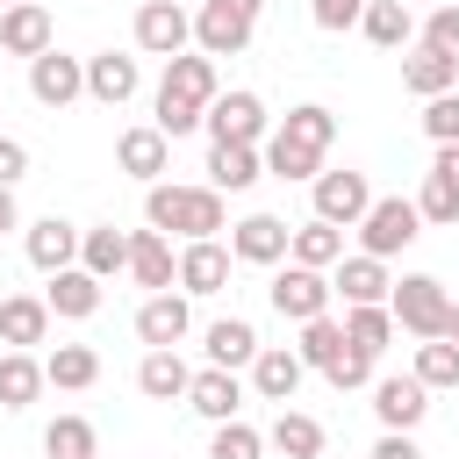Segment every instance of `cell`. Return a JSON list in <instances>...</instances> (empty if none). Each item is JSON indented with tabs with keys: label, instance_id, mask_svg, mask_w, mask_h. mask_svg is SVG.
<instances>
[{
	"label": "cell",
	"instance_id": "1",
	"mask_svg": "<svg viewBox=\"0 0 459 459\" xmlns=\"http://www.w3.org/2000/svg\"><path fill=\"white\" fill-rule=\"evenodd\" d=\"M143 222L165 230V237H179V244H194V237L230 230V208H222L215 186H172V179H151V186H143Z\"/></svg>",
	"mask_w": 459,
	"mask_h": 459
},
{
	"label": "cell",
	"instance_id": "2",
	"mask_svg": "<svg viewBox=\"0 0 459 459\" xmlns=\"http://www.w3.org/2000/svg\"><path fill=\"white\" fill-rule=\"evenodd\" d=\"M445 308H452V294H445L437 273H402V280L387 287V316H394V330H409L416 344H423V337H445Z\"/></svg>",
	"mask_w": 459,
	"mask_h": 459
},
{
	"label": "cell",
	"instance_id": "3",
	"mask_svg": "<svg viewBox=\"0 0 459 459\" xmlns=\"http://www.w3.org/2000/svg\"><path fill=\"white\" fill-rule=\"evenodd\" d=\"M258 14H265V0H201L194 7V50L201 57H237L258 36Z\"/></svg>",
	"mask_w": 459,
	"mask_h": 459
},
{
	"label": "cell",
	"instance_id": "4",
	"mask_svg": "<svg viewBox=\"0 0 459 459\" xmlns=\"http://www.w3.org/2000/svg\"><path fill=\"white\" fill-rule=\"evenodd\" d=\"M351 230H359V251L394 258V251H409V244L423 237V215H416V201H402V194H373V208H366Z\"/></svg>",
	"mask_w": 459,
	"mask_h": 459
},
{
	"label": "cell",
	"instance_id": "5",
	"mask_svg": "<svg viewBox=\"0 0 459 459\" xmlns=\"http://www.w3.org/2000/svg\"><path fill=\"white\" fill-rule=\"evenodd\" d=\"M201 129H208V143H265L273 136V115H265V100L251 86H230V93L208 100Z\"/></svg>",
	"mask_w": 459,
	"mask_h": 459
},
{
	"label": "cell",
	"instance_id": "6",
	"mask_svg": "<svg viewBox=\"0 0 459 459\" xmlns=\"http://www.w3.org/2000/svg\"><path fill=\"white\" fill-rule=\"evenodd\" d=\"M265 301L287 316V323H308V316H330V273H316V265H294V258H280L273 265V287H265Z\"/></svg>",
	"mask_w": 459,
	"mask_h": 459
},
{
	"label": "cell",
	"instance_id": "7",
	"mask_svg": "<svg viewBox=\"0 0 459 459\" xmlns=\"http://www.w3.org/2000/svg\"><path fill=\"white\" fill-rule=\"evenodd\" d=\"M129 36H136V57H179V50H194V14L179 0H143Z\"/></svg>",
	"mask_w": 459,
	"mask_h": 459
},
{
	"label": "cell",
	"instance_id": "8",
	"mask_svg": "<svg viewBox=\"0 0 459 459\" xmlns=\"http://www.w3.org/2000/svg\"><path fill=\"white\" fill-rule=\"evenodd\" d=\"M308 201H316V215H323V222L351 230V222L373 208V179H366V172H351V165H344V172H330V165H323V172L308 179Z\"/></svg>",
	"mask_w": 459,
	"mask_h": 459
},
{
	"label": "cell",
	"instance_id": "9",
	"mask_svg": "<svg viewBox=\"0 0 459 459\" xmlns=\"http://www.w3.org/2000/svg\"><path fill=\"white\" fill-rule=\"evenodd\" d=\"M230 244L222 237H194V244H179V258H172V287L194 301V294H222L230 287Z\"/></svg>",
	"mask_w": 459,
	"mask_h": 459
},
{
	"label": "cell",
	"instance_id": "10",
	"mask_svg": "<svg viewBox=\"0 0 459 459\" xmlns=\"http://www.w3.org/2000/svg\"><path fill=\"white\" fill-rule=\"evenodd\" d=\"M29 93H36V108H72V100H86V57H65V50L50 43L43 57H29Z\"/></svg>",
	"mask_w": 459,
	"mask_h": 459
},
{
	"label": "cell",
	"instance_id": "11",
	"mask_svg": "<svg viewBox=\"0 0 459 459\" xmlns=\"http://www.w3.org/2000/svg\"><path fill=\"white\" fill-rule=\"evenodd\" d=\"M373 416L380 430H416L430 416V387L416 373H373Z\"/></svg>",
	"mask_w": 459,
	"mask_h": 459
},
{
	"label": "cell",
	"instance_id": "12",
	"mask_svg": "<svg viewBox=\"0 0 459 459\" xmlns=\"http://www.w3.org/2000/svg\"><path fill=\"white\" fill-rule=\"evenodd\" d=\"M186 330H194V301H186L179 287L143 294V308H136V337H143V351H158V344H186Z\"/></svg>",
	"mask_w": 459,
	"mask_h": 459
},
{
	"label": "cell",
	"instance_id": "13",
	"mask_svg": "<svg viewBox=\"0 0 459 459\" xmlns=\"http://www.w3.org/2000/svg\"><path fill=\"white\" fill-rule=\"evenodd\" d=\"M50 43H57V22H50L43 0H14V7H0V50H7V57H43Z\"/></svg>",
	"mask_w": 459,
	"mask_h": 459
},
{
	"label": "cell",
	"instance_id": "14",
	"mask_svg": "<svg viewBox=\"0 0 459 459\" xmlns=\"http://www.w3.org/2000/svg\"><path fill=\"white\" fill-rule=\"evenodd\" d=\"M136 86H143V65H136L129 50H93V57H86V100H100V108H129Z\"/></svg>",
	"mask_w": 459,
	"mask_h": 459
},
{
	"label": "cell",
	"instance_id": "15",
	"mask_svg": "<svg viewBox=\"0 0 459 459\" xmlns=\"http://www.w3.org/2000/svg\"><path fill=\"white\" fill-rule=\"evenodd\" d=\"M287 230H294V222L251 208L244 222H230V258H237V265H280V258H287Z\"/></svg>",
	"mask_w": 459,
	"mask_h": 459
},
{
	"label": "cell",
	"instance_id": "16",
	"mask_svg": "<svg viewBox=\"0 0 459 459\" xmlns=\"http://www.w3.org/2000/svg\"><path fill=\"white\" fill-rule=\"evenodd\" d=\"M244 373H251V394H258V402H294L301 380H308V366H301L294 344H258V359H251Z\"/></svg>",
	"mask_w": 459,
	"mask_h": 459
},
{
	"label": "cell",
	"instance_id": "17",
	"mask_svg": "<svg viewBox=\"0 0 459 459\" xmlns=\"http://www.w3.org/2000/svg\"><path fill=\"white\" fill-rule=\"evenodd\" d=\"M115 165L129 172V179H165V165H172V136L158 129V122H136V129H122L115 136Z\"/></svg>",
	"mask_w": 459,
	"mask_h": 459
},
{
	"label": "cell",
	"instance_id": "18",
	"mask_svg": "<svg viewBox=\"0 0 459 459\" xmlns=\"http://www.w3.org/2000/svg\"><path fill=\"white\" fill-rule=\"evenodd\" d=\"M22 251H29V265L50 280V273L79 265V222H65V215H43V222H29V230H22Z\"/></svg>",
	"mask_w": 459,
	"mask_h": 459
},
{
	"label": "cell",
	"instance_id": "19",
	"mask_svg": "<svg viewBox=\"0 0 459 459\" xmlns=\"http://www.w3.org/2000/svg\"><path fill=\"white\" fill-rule=\"evenodd\" d=\"M387 287H394V273H387V258H373V251H351V258L330 265V294H344V308L387 301Z\"/></svg>",
	"mask_w": 459,
	"mask_h": 459
},
{
	"label": "cell",
	"instance_id": "20",
	"mask_svg": "<svg viewBox=\"0 0 459 459\" xmlns=\"http://www.w3.org/2000/svg\"><path fill=\"white\" fill-rule=\"evenodd\" d=\"M186 409H194L201 423H230V416L244 409V380H237L230 366H201V373L186 380Z\"/></svg>",
	"mask_w": 459,
	"mask_h": 459
},
{
	"label": "cell",
	"instance_id": "21",
	"mask_svg": "<svg viewBox=\"0 0 459 459\" xmlns=\"http://www.w3.org/2000/svg\"><path fill=\"white\" fill-rule=\"evenodd\" d=\"M50 301L43 294H0V344L7 351H36L43 337H50Z\"/></svg>",
	"mask_w": 459,
	"mask_h": 459
},
{
	"label": "cell",
	"instance_id": "22",
	"mask_svg": "<svg viewBox=\"0 0 459 459\" xmlns=\"http://www.w3.org/2000/svg\"><path fill=\"white\" fill-rule=\"evenodd\" d=\"M100 287H108V280H93L86 265H65V273H50L43 301H50L57 323H86V316H100Z\"/></svg>",
	"mask_w": 459,
	"mask_h": 459
},
{
	"label": "cell",
	"instance_id": "23",
	"mask_svg": "<svg viewBox=\"0 0 459 459\" xmlns=\"http://www.w3.org/2000/svg\"><path fill=\"white\" fill-rule=\"evenodd\" d=\"M201 351H208V366L244 373V366L258 359V323H251V316H215V323L201 330Z\"/></svg>",
	"mask_w": 459,
	"mask_h": 459
},
{
	"label": "cell",
	"instance_id": "24",
	"mask_svg": "<svg viewBox=\"0 0 459 459\" xmlns=\"http://www.w3.org/2000/svg\"><path fill=\"white\" fill-rule=\"evenodd\" d=\"M186 380H194V366L179 359V344H158V351L136 359V394L143 402H186Z\"/></svg>",
	"mask_w": 459,
	"mask_h": 459
},
{
	"label": "cell",
	"instance_id": "25",
	"mask_svg": "<svg viewBox=\"0 0 459 459\" xmlns=\"http://www.w3.org/2000/svg\"><path fill=\"white\" fill-rule=\"evenodd\" d=\"M265 179V151L258 143H208V186L215 194H244Z\"/></svg>",
	"mask_w": 459,
	"mask_h": 459
},
{
	"label": "cell",
	"instance_id": "26",
	"mask_svg": "<svg viewBox=\"0 0 459 459\" xmlns=\"http://www.w3.org/2000/svg\"><path fill=\"white\" fill-rule=\"evenodd\" d=\"M402 86H409L416 100L452 93V86H459V57H445V50H430V43H409V50H402Z\"/></svg>",
	"mask_w": 459,
	"mask_h": 459
},
{
	"label": "cell",
	"instance_id": "27",
	"mask_svg": "<svg viewBox=\"0 0 459 459\" xmlns=\"http://www.w3.org/2000/svg\"><path fill=\"white\" fill-rule=\"evenodd\" d=\"M158 93H179V100L208 108V100L222 93V79H215V57H201V50H179V57H165V79H158Z\"/></svg>",
	"mask_w": 459,
	"mask_h": 459
},
{
	"label": "cell",
	"instance_id": "28",
	"mask_svg": "<svg viewBox=\"0 0 459 459\" xmlns=\"http://www.w3.org/2000/svg\"><path fill=\"white\" fill-rule=\"evenodd\" d=\"M172 258H179V251H172L165 230H151V222L129 230V280H136V287H151V294L172 287Z\"/></svg>",
	"mask_w": 459,
	"mask_h": 459
},
{
	"label": "cell",
	"instance_id": "29",
	"mask_svg": "<svg viewBox=\"0 0 459 459\" xmlns=\"http://www.w3.org/2000/svg\"><path fill=\"white\" fill-rule=\"evenodd\" d=\"M287 258H294V265L330 273V265L344 258V230H337V222H323V215H308V222H294V230H287Z\"/></svg>",
	"mask_w": 459,
	"mask_h": 459
},
{
	"label": "cell",
	"instance_id": "30",
	"mask_svg": "<svg viewBox=\"0 0 459 459\" xmlns=\"http://www.w3.org/2000/svg\"><path fill=\"white\" fill-rule=\"evenodd\" d=\"M265 445H273L280 459H323V445H330V437H323V423H316L308 409H287V402H280V416H273Z\"/></svg>",
	"mask_w": 459,
	"mask_h": 459
},
{
	"label": "cell",
	"instance_id": "31",
	"mask_svg": "<svg viewBox=\"0 0 459 459\" xmlns=\"http://www.w3.org/2000/svg\"><path fill=\"white\" fill-rule=\"evenodd\" d=\"M359 36H366L373 50H409V43H416V14H409L402 0H366Z\"/></svg>",
	"mask_w": 459,
	"mask_h": 459
},
{
	"label": "cell",
	"instance_id": "32",
	"mask_svg": "<svg viewBox=\"0 0 459 459\" xmlns=\"http://www.w3.org/2000/svg\"><path fill=\"white\" fill-rule=\"evenodd\" d=\"M79 265H86L93 280H115V273H129V230H115V222H93V230H79Z\"/></svg>",
	"mask_w": 459,
	"mask_h": 459
},
{
	"label": "cell",
	"instance_id": "33",
	"mask_svg": "<svg viewBox=\"0 0 459 459\" xmlns=\"http://www.w3.org/2000/svg\"><path fill=\"white\" fill-rule=\"evenodd\" d=\"M258 151H265V172H273V179H301V186H308V179L323 172V151L301 143V136H287V129H273Z\"/></svg>",
	"mask_w": 459,
	"mask_h": 459
},
{
	"label": "cell",
	"instance_id": "34",
	"mask_svg": "<svg viewBox=\"0 0 459 459\" xmlns=\"http://www.w3.org/2000/svg\"><path fill=\"white\" fill-rule=\"evenodd\" d=\"M43 387H50V380H43V359H36V351H7V344H0V409H29Z\"/></svg>",
	"mask_w": 459,
	"mask_h": 459
},
{
	"label": "cell",
	"instance_id": "35",
	"mask_svg": "<svg viewBox=\"0 0 459 459\" xmlns=\"http://www.w3.org/2000/svg\"><path fill=\"white\" fill-rule=\"evenodd\" d=\"M344 344L366 351V359H380V351L394 344V316H387V301H359V308H344Z\"/></svg>",
	"mask_w": 459,
	"mask_h": 459
},
{
	"label": "cell",
	"instance_id": "36",
	"mask_svg": "<svg viewBox=\"0 0 459 459\" xmlns=\"http://www.w3.org/2000/svg\"><path fill=\"white\" fill-rule=\"evenodd\" d=\"M43 380L65 387V394H86V387L100 380V351H93V344H57V351L43 359Z\"/></svg>",
	"mask_w": 459,
	"mask_h": 459
},
{
	"label": "cell",
	"instance_id": "37",
	"mask_svg": "<svg viewBox=\"0 0 459 459\" xmlns=\"http://www.w3.org/2000/svg\"><path fill=\"white\" fill-rule=\"evenodd\" d=\"M409 373H416V380H423L430 394L459 387V344H452V337H423V344H416V366H409Z\"/></svg>",
	"mask_w": 459,
	"mask_h": 459
},
{
	"label": "cell",
	"instance_id": "38",
	"mask_svg": "<svg viewBox=\"0 0 459 459\" xmlns=\"http://www.w3.org/2000/svg\"><path fill=\"white\" fill-rule=\"evenodd\" d=\"M294 351H301V366H308V373H323L330 359H344V323H337V316H308Z\"/></svg>",
	"mask_w": 459,
	"mask_h": 459
},
{
	"label": "cell",
	"instance_id": "39",
	"mask_svg": "<svg viewBox=\"0 0 459 459\" xmlns=\"http://www.w3.org/2000/svg\"><path fill=\"white\" fill-rule=\"evenodd\" d=\"M280 129H287V136H301V143H316V151H330V143H337V115H330L323 100L287 108V115H280Z\"/></svg>",
	"mask_w": 459,
	"mask_h": 459
},
{
	"label": "cell",
	"instance_id": "40",
	"mask_svg": "<svg viewBox=\"0 0 459 459\" xmlns=\"http://www.w3.org/2000/svg\"><path fill=\"white\" fill-rule=\"evenodd\" d=\"M93 445H100V437H93L86 416H57V423L43 430V452H50V459H93Z\"/></svg>",
	"mask_w": 459,
	"mask_h": 459
},
{
	"label": "cell",
	"instance_id": "41",
	"mask_svg": "<svg viewBox=\"0 0 459 459\" xmlns=\"http://www.w3.org/2000/svg\"><path fill=\"white\" fill-rule=\"evenodd\" d=\"M208 459H265V430H251L244 416L215 423V437H208Z\"/></svg>",
	"mask_w": 459,
	"mask_h": 459
},
{
	"label": "cell",
	"instance_id": "42",
	"mask_svg": "<svg viewBox=\"0 0 459 459\" xmlns=\"http://www.w3.org/2000/svg\"><path fill=\"white\" fill-rule=\"evenodd\" d=\"M416 215H423V222H437V230H452V222H459V186H452V179H437V172H423Z\"/></svg>",
	"mask_w": 459,
	"mask_h": 459
},
{
	"label": "cell",
	"instance_id": "43",
	"mask_svg": "<svg viewBox=\"0 0 459 459\" xmlns=\"http://www.w3.org/2000/svg\"><path fill=\"white\" fill-rule=\"evenodd\" d=\"M201 115H208V108H194V100H179V93H158V100H151V122H158L172 143H179V136H194V129H201Z\"/></svg>",
	"mask_w": 459,
	"mask_h": 459
},
{
	"label": "cell",
	"instance_id": "44",
	"mask_svg": "<svg viewBox=\"0 0 459 459\" xmlns=\"http://www.w3.org/2000/svg\"><path fill=\"white\" fill-rule=\"evenodd\" d=\"M423 136H430V143H459V86L423 100Z\"/></svg>",
	"mask_w": 459,
	"mask_h": 459
},
{
	"label": "cell",
	"instance_id": "45",
	"mask_svg": "<svg viewBox=\"0 0 459 459\" xmlns=\"http://www.w3.org/2000/svg\"><path fill=\"white\" fill-rule=\"evenodd\" d=\"M416 43H430V50L459 57V7H430V14L416 22Z\"/></svg>",
	"mask_w": 459,
	"mask_h": 459
},
{
	"label": "cell",
	"instance_id": "46",
	"mask_svg": "<svg viewBox=\"0 0 459 459\" xmlns=\"http://www.w3.org/2000/svg\"><path fill=\"white\" fill-rule=\"evenodd\" d=\"M359 14H366V0H308V22H316L323 36H344V29H359Z\"/></svg>",
	"mask_w": 459,
	"mask_h": 459
},
{
	"label": "cell",
	"instance_id": "47",
	"mask_svg": "<svg viewBox=\"0 0 459 459\" xmlns=\"http://www.w3.org/2000/svg\"><path fill=\"white\" fill-rule=\"evenodd\" d=\"M323 380H330L337 394H344V387H373V359L344 344V359H330V366H323Z\"/></svg>",
	"mask_w": 459,
	"mask_h": 459
},
{
	"label": "cell",
	"instance_id": "48",
	"mask_svg": "<svg viewBox=\"0 0 459 459\" xmlns=\"http://www.w3.org/2000/svg\"><path fill=\"white\" fill-rule=\"evenodd\" d=\"M22 179H29V143L0 129V186H22Z\"/></svg>",
	"mask_w": 459,
	"mask_h": 459
},
{
	"label": "cell",
	"instance_id": "49",
	"mask_svg": "<svg viewBox=\"0 0 459 459\" xmlns=\"http://www.w3.org/2000/svg\"><path fill=\"white\" fill-rule=\"evenodd\" d=\"M366 459H423V445H416V430H380Z\"/></svg>",
	"mask_w": 459,
	"mask_h": 459
},
{
	"label": "cell",
	"instance_id": "50",
	"mask_svg": "<svg viewBox=\"0 0 459 459\" xmlns=\"http://www.w3.org/2000/svg\"><path fill=\"white\" fill-rule=\"evenodd\" d=\"M430 172H437V179H452V186H459V143H437V158H430Z\"/></svg>",
	"mask_w": 459,
	"mask_h": 459
},
{
	"label": "cell",
	"instance_id": "51",
	"mask_svg": "<svg viewBox=\"0 0 459 459\" xmlns=\"http://www.w3.org/2000/svg\"><path fill=\"white\" fill-rule=\"evenodd\" d=\"M22 230V208H14V186H0V237Z\"/></svg>",
	"mask_w": 459,
	"mask_h": 459
},
{
	"label": "cell",
	"instance_id": "52",
	"mask_svg": "<svg viewBox=\"0 0 459 459\" xmlns=\"http://www.w3.org/2000/svg\"><path fill=\"white\" fill-rule=\"evenodd\" d=\"M445 337H452V344H459V301H452V308H445Z\"/></svg>",
	"mask_w": 459,
	"mask_h": 459
},
{
	"label": "cell",
	"instance_id": "53",
	"mask_svg": "<svg viewBox=\"0 0 459 459\" xmlns=\"http://www.w3.org/2000/svg\"><path fill=\"white\" fill-rule=\"evenodd\" d=\"M437 7H459V0H437Z\"/></svg>",
	"mask_w": 459,
	"mask_h": 459
},
{
	"label": "cell",
	"instance_id": "54",
	"mask_svg": "<svg viewBox=\"0 0 459 459\" xmlns=\"http://www.w3.org/2000/svg\"><path fill=\"white\" fill-rule=\"evenodd\" d=\"M0 7H14V0H0Z\"/></svg>",
	"mask_w": 459,
	"mask_h": 459
},
{
	"label": "cell",
	"instance_id": "55",
	"mask_svg": "<svg viewBox=\"0 0 459 459\" xmlns=\"http://www.w3.org/2000/svg\"><path fill=\"white\" fill-rule=\"evenodd\" d=\"M0 115H7V108H0Z\"/></svg>",
	"mask_w": 459,
	"mask_h": 459
}]
</instances>
